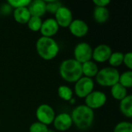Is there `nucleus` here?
Masks as SVG:
<instances>
[{
	"instance_id": "ddd939ff",
	"label": "nucleus",
	"mask_w": 132,
	"mask_h": 132,
	"mask_svg": "<svg viewBox=\"0 0 132 132\" xmlns=\"http://www.w3.org/2000/svg\"><path fill=\"white\" fill-rule=\"evenodd\" d=\"M59 29L60 27L54 18H48L43 21L39 31L42 34V36L53 38V36L58 32Z\"/></svg>"
},
{
	"instance_id": "9d476101",
	"label": "nucleus",
	"mask_w": 132,
	"mask_h": 132,
	"mask_svg": "<svg viewBox=\"0 0 132 132\" xmlns=\"http://www.w3.org/2000/svg\"><path fill=\"white\" fill-rule=\"evenodd\" d=\"M111 48L107 44H100L97 46L94 49H93L92 53V59L93 61L97 63H105L108 61L111 53Z\"/></svg>"
},
{
	"instance_id": "9b49d317",
	"label": "nucleus",
	"mask_w": 132,
	"mask_h": 132,
	"mask_svg": "<svg viewBox=\"0 0 132 132\" xmlns=\"http://www.w3.org/2000/svg\"><path fill=\"white\" fill-rule=\"evenodd\" d=\"M53 124L56 130L59 131H66L72 127L73 121L70 114L63 112L55 116Z\"/></svg>"
},
{
	"instance_id": "a878e982",
	"label": "nucleus",
	"mask_w": 132,
	"mask_h": 132,
	"mask_svg": "<svg viewBox=\"0 0 132 132\" xmlns=\"http://www.w3.org/2000/svg\"><path fill=\"white\" fill-rule=\"evenodd\" d=\"M31 0H8L7 3L12 9H19L23 7H28Z\"/></svg>"
},
{
	"instance_id": "a211bd4d",
	"label": "nucleus",
	"mask_w": 132,
	"mask_h": 132,
	"mask_svg": "<svg viewBox=\"0 0 132 132\" xmlns=\"http://www.w3.org/2000/svg\"><path fill=\"white\" fill-rule=\"evenodd\" d=\"M121 114L128 118H132V96L128 94L123 100L120 101L119 105Z\"/></svg>"
},
{
	"instance_id": "4be33fe9",
	"label": "nucleus",
	"mask_w": 132,
	"mask_h": 132,
	"mask_svg": "<svg viewBox=\"0 0 132 132\" xmlns=\"http://www.w3.org/2000/svg\"><path fill=\"white\" fill-rule=\"evenodd\" d=\"M123 59H124V53L121 52H114L111 53L108 62L111 67H118L123 64Z\"/></svg>"
},
{
	"instance_id": "dca6fc26",
	"label": "nucleus",
	"mask_w": 132,
	"mask_h": 132,
	"mask_svg": "<svg viewBox=\"0 0 132 132\" xmlns=\"http://www.w3.org/2000/svg\"><path fill=\"white\" fill-rule=\"evenodd\" d=\"M13 18L15 21L19 24H26L31 18L28 7L15 9L13 11Z\"/></svg>"
},
{
	"instance_id": "f8f14e48",
	"label": "nucleus",
	"mask_w": 132,
	"mask_h": 132,
	"mask_svg": "<svg viewBox=\"0 0 132 132\" xmlns=\"http://www.w3.org/2000/svg\"><path fill=\"white\" fill-rule=\"evenodd\" d=\"M68 28L70 32L73 36L77 38H82L85 36L89 31V26L87 23L80 19H73Z\"/></svg>"
},
{
	"instance_id": "4468645a",
	"label": "nucleus",
	"mask_w": 132,
	"mask_h": 132,
	"mask_svg": "<svg viewBox=\"0 0 132 132\" xmlns=\"http://www.w3.org/2000/svg\"><path fill=\"white\" fill-rule=\"evenodd\" d=\"M28 9L31 16L42 18L46 13V2L43 0H34L31 1L28 6Z\"/></svg>"
},
{
	"instance_id": "393cba45",
	"label": "nucleus",
	"mask_w": 132,
	"mask_h": 132,
	"mask_svg": "<svg viewBox=\"0 0 132 132\" xmlns=\"http://www.w3.org/2000/svg\"><path fill=\"white\" fill-rule=\"evenodd\" d=\"M114 132H132V124L130 121H121L116 125Z\"/></svg>"
},
{
	"instance_id": "2eb2a0df",
	"label": "nucleus",
	"mask_w": 132,
	"mask_h": 132,
	"mask_svg": "<svg viewBox=\"0 0 132 132\" xmlns=\"http://www.w3.org/2000/svg\"><path fill=\"white\" fill-rule=\"evenodd\" d=\"M82 65V73L84 77L93 79L97 74L99 69L97 64L93 60H89L81 64Z\"/></svg>"
},
{
	"instance_id": "6e6552de",
	"label": "nucleus",
	"mask_w": 132,
	"mask_h": 132,
	"mask_svg": "<svg viewBox=\"0 0 132 132\" xmlns=\"http://www.w3.org/2000/svg\"><path fill=\"white\" fill-rule=\"evenodd\" d=\"M84 99L85 105L93 111L104 107L108 100L106 94L101 90H93Z\"/></svg>"
},
{
	"instance_id": "6ab92c4d",
	"label": "nucleus",
	"mask_w": 132,
	"mask_h": 132,
	"mask_svg": "<svg viewBox=\"0 0 132 132\" xmlns=\"http://www.w3.org/2000/svg\"><path fill=\"white\" fill-rule=\"evenodd\" d=\"M111 94L112 97H114V99L121 101L128 95V89L124 87L119 83H117L116 84H114L111 87Z\"/></svg>"
},
{
	"instance_id": "c756f323",
	"label": "nucleus",
	"mask_w": 132,
	"mask_h": 132,
	"mask_svg": "<svg viewBox=\"0 0 132 132\" xmlns=\"http://www.w3.org/2000/svg\"><path fill=\"white\" fill-rule=\"evenodd\" d=\"M12 8L6 2L5 4H3L2 6H1V12L3 14V15H8V14H10L11 12H12Z\"/></svg>"
},
{
	"instance_id": "5701e85b",
	"label": "nucleus",
	"mask_w": 132,
	"mask_h": 132,
	"mask_svg": "<svg viewBox=\"0 0 132 132\" xmlns=\"http://www.w3.org/2000/svg\"><path fill=\"white\" fill-rule=\"evenodd\" d=\"M43 23V20L41 18L39 17H35V16H31L29 20L28 21L27 26L28 28L32 31V32H38L40 30L41 26Z\"/></svg>"
},
{
	"instance_id": "bb28decb",
	"label": "nucleus",
	"mask_w": 132,
	"mask_h": 132,
	"mask_svg": "<svg viewBox=\"0 0 132 132\" xmlns=\"http://www.w3.org/2000/svg\"><path fill=\"white\" fill-rule=\"evenodd\" d=\"M49 130L48 128V126L39 122V121H36V122H34L32 123L30 127H29V132H47Z\"/></svg>"
},
{
	"instance_id": "7c9ffc66",
	"label": "nucleus",
	"mask_w": 132,
	"mask_h": 132,
	"mask_svg": "<svg viewBox=\"0 0 132 132\" xmlns=\"http://www.w3.org/2000/svg\"><path fill=\"white\" fill-rule=\"evenodd\" d=\"M75 101H76L75 98H73V97L72 99H70V101H69V102H70V103L71 104H73L75 103Z\"/></svg>"
},
{
	"instance_id": "20e7f679",
	"label": "nucleus",
	"mask_w": 132,
	"mask_h": 132,
	"mask_svg": "<svg viewBox=\"0 0 132 132\" xmlns=\"http://www.w3.org/2000/svg\"><path fill=\"white\" fill-rule=\"evenodd\" d=\"M120 77L119 71L114 67H108L99 70L96 75V81L101 87H111L117 83H118Z\"/></svg>"
},
{
	"instance_id": "f3484780",
	"label": "nucleus",
	"mask_w": 132,
	"mask_h": 132,
	"mask_svg": "<svg viewBox=\"0 0 132 132\" xmlns=\"http://www.w3.org/2000/svg\"><path fill=\"white\" fill-rule=\"evenodd\" d=\"M110 17V12L107 7H95L93 12V18L97 23L106 22Z\"/></svg>"
},
{
	"instance_id": "1a4fd4ad",
	"label": "nucleus",
	"mask_w": 132,
	"mask_h": 132,
	"mask_svg": "<svg viewBox=\"0 0 132 132\" xmlns=\"http://www.w3.org/2000/svg\"><path fill=\"white\" fill-rule=\"evenodd\" d=\"M54 19L57 22L59 27L68 28L73 20L71 10L64 5H62L54 14Z\"/></svg>"
},
{
	"instance_id": "412c9836",
	"label": "nucleus",
	"mask_w": 132,
	"mask_h": 132,
	"mask_svg": "<svg viewBox=\"0 0 132 132\" xmlns=\"http://www.w3.org/2000/svg\"><path fill=\"white\" fill-rule=\"evenodd\" d=\"M118 83L126 89L131 88L132 87V71L126 70L122 73H120Z\"/></svg>"
},
{
	"instance_id": "7ed1b4c3",
	"label": "nucleus",
	"mask_w": 132,
	"mask_h": 132,
	"mask_svg": "<svg viewBox=\"0 0 132 132\" xmlns=\"http://www.w3.org/2000/svg\"><path fill=\"white\" fill-rule=\"evenodd\" d=\"M36 50L39 57L45 60H51L58 55L60 46L53 38L41 36L36 43Z\"/></svg>"
},
{
	"instance_id": "c85d7f7f",
	"label": "nucleus",
	"mask_w": 132,
	"mask_h": 132,
	"mask_svg": "<svg viewBox=\"0 0 132 132\" xmlns=\"http://www.w3.org/2000/svg\"><path fill=\"white\" fill-rule=\"evenodd\" d=\"M93 3L96 5V7H107L110 3V0H94Z\"/></svg>"
},
{
	"instance_id": "aec40b11",
	"label": "nucleus",
	"mask_w": 132,
	"mask_h": 132,
	"mask_svg": "<svg viewBox=\"0 0 132 132\" xmlns=\"http://www.w3.org/2000/svg\"><path fill=\"white\" fill-rule=\"evenodd\" d=\"M57 94L60 98L65 101H70V99L73 98V90L67 85H61L58 87Z\"/></svg>"
},
{
	"instance_id": "2f4dec72",
	"label": "nucleus",
	"mask_w": 132,
	"mask_h": 132,
	"mask_svg": "<svg viewBox=\"0 0 132 132\" xmlns=\"http://www.w3.org/2000/svg\"><path fill=\"white\" fill-rule=\"evenodd\" d=\"M47 132H56L55 131H53V130H48V131Z\"/></svg>"
},
{
	"instance_id": "39448f33",
	"label": "nucleus",
	"mask_w": 132,
	"mask_h": 132,
	"mask_svg": "<svg viewBox=\"0 0 132 132\" xmlns=\"http://www.w3.org/2000/svg\"><path fill=\"white\" fill-rule=\"evenodd\" d=\"M94 80L83 76L75 83L73 93L79 98H85L88 94H90L94 90Z\"/></svg>"
},
{
	"instance_id": "f257e3e1",
	"label": "nucleus",
	"mask_w": 132,
	"mask_h": 132,
	"mask_svg": "<svg viewBox=\"0 0 132 132\" xmlns=\"http://www.w3.org/2000/svg\"><path fill=\"white\" fill-rule=\"evenodd\" d=\"M73 125L79 130L86 131L89 129L94 121V112L85 104H80L74 108L71 112Z\"/></svg>"
},
{
	"instance_id": "cd10ccee",
	"label": "nucleus",
	"mask_w": 132,
	"mask_h": 132,
	"mask_svg": "<svg viewBox=\"0 0 132 132\" xmlns=\"http://www.w3.org/2000/svg\"><path fill=\"white\" fill-rule=\"evenodd\" d=\"M123 64L126 66V67L128 68L129 70H131L132 69V53L131 52L126 53L124 54V59H123Z\"/></svg>"
},
{
	"instance_id": "b1692460",
	"label": "nucleus",
	"mask_w": 132,
	"mask_h": 132,
	"mask_svg": "<svg viewBox=\"0 0 132 132\" xmlns=\"http://www.w3.org/2000/svg\"><path fill=\"white\" fill-rule=\"evenodd\" d=\"M46 2V12H49L52 15H54L56 11L63 5L62 3L60 1L57 0H50V1H45Z\"/></svg>"
},
{
	"instance_id": "f03ea898",
	"label": "nucleus",
	"mask_w": 132,
	"mask_h": 132,
	"mask_svg": "<svg viewBox=\"0 0 132 132\" xmlns=\"http://www.w3.org/2000/svg\"><path fill=\"white\" fill-rule=\"evenodd\" d=\"M59 72L62 79L68 83L75 84L83 77L82 65L73 58L62 61L60 65Z\"/></svg>"
},
{
	"instance_id": "0eeeda50",
	"label": "nucleus",
	"mask_w": 132,
	"mask_h": 132,
	"mask_svg": "<svg viewBox=\"0 0 132 132\" xmlns=\"http://www.w3.org/2000/svg\"><path fill=\"white\" fill-rule=\"evenodd\" d=\"M55 116L56 114L53 108L47 104H40L36 111V117L37 121L46 126L53 124Z\"/></svg>"
},
{
	"instance_id": "423d86ee",
	"label": "nucleus",
	"mask_w": 132,
	"mask_h": 132,
	"mask_svg": "<svg viewBox=\"0 0 132 132\" xmlns=\"http://www.w3.org/2000/svg\"><path fill=\"white\" fill-rule=\"evenodd\" d=\"M93 48L86 42H81L76 45L73 50V59L80 63H84L92 60Z\"/></svg>"
}]
</instances>
